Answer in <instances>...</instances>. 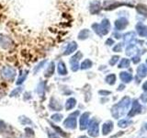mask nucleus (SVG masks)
I'll return each instance as SVG.
<instances>
[{"label":"nucleus","mask_w":147,"mask_h":138,"mask_svg":"<svg viewBox=\"0 0 147 138\" xmlns=\"http://www.w3.org/2000/svg\"><path fill=\"white\" fill-rule=\"evenodd\" d=\"M106 43H107L108 45H112V44H114V41L112 40V39H108L107 40V41H106Z\"/></svg>","instance_id":"obj_32"},{"label":"nucleus","mask_w":147,"mask_h":138,"mask_svg":"<svg viewBox=\"0 0 147 138\" xmlns=\"http://www.w3.org/2000/svg\"><path fill=\"white\" fill-rule=\"evenodd\" d=\"M82 57H83V53L80 52V51H78V52H76L71 57L70 64H78V62L80 61V59H82Z\"/></svg>","instance_id":"obj_17"},{"label":"nucleus","mask_w":147,"mask_h":138,"mask_svg":"<svg viewBox=\"0 0 147 138\" xmlns=\"http://www.w3.org/2000/svg\"><path fill=\"white\" fill-rule=\"evenodd\" d=\"M76 105V99H69L67 100V103H66V109H72L75 107Z\"/></svg>","instance_id":"obj_28"},{"label":"nucleus","mask_w":147,"mask_h":138,"mask_svg":"<svg viewBox=\"0 0 147 138\" xmlns=\"http://www.w3.org/2000/svg\"><path fill=\"white\" fill-rule=\"evenodd\" d=\"M130 103H131L130 98H129V97H124V98L114 107L115 110H113V116H115L116 118L121 116L124 112V110L128 109V107L130 106Z\"/></svg>","instance_id":"obj_2"},{"label":"nucleus","mask_w":147,"mask_h":138,"mask_svg":"<svg viewBox=\"0 0 147 138\" xmlns=\"http://www.w3.org/2000/svg\"><path fill=\"white\" fill-rule=\"evenodd\" d=\"M46 63H47V60H42V61H40V62L35 66V68H34V72L37 73L38 71H40V69L45 66V64H46Z\"/></svg>","instance_id":"obj_27"},{"label":"nucleus","mask_w":147,"mask_h":138,"mask_svg":"<svg viewBox=\"0 0 147 138\" xmlns=\"http://www.w3.org/2000/svg\"><path fill=\"white\" fill-rule=\"evenodd\" d=\"M57 71H58L59 75H61V76L67 75V68H66V66L63 61H59V63L57 64Z\"/></svg>","instance_id":"obj_11"},{"label":"nucleus","mask_w":147,"mask_h":138,"mask_svg":"<svg viewBox=\"0 0 147 138\" xmlns=\"http://www.w3.org/2000/svg\"><path fill=\"white\" fill-rule=\"evenodd\" d=\"M99 94H101V95H109V94H110V92H109V91L101 90V91H99Z\"/></svg>","instance_id":"obj_34"},{"label":"nucleus","mask_w":147,"mask_h":138,"mask_svg":"<svg viewBox=\"0 0 147 138\" xmlns=\"http://www.w3.org/2000/svg\"><path fill=\"white\" fill-rule=\"evenodd\" d=\"M92 64H93V63H92V61L90 59H86L84 60V61L82 62L81 66H80V68L83 69V70H86V69H89Z\"/></svg>","instance_id":"obj_19"},{"label":"nucleus","mask_w":147,"mask_h":138,"mask_svg":"<svg viewBox=\"0 0 147 138\" xmlns=\"http://www.w3.org/2000/svg\"><path fill=\"white\" fill-rule=\"evenodd\" d=\"M113 51L116 53H121L122 51V43H118V44L115 45L114 48H113Z\"/></svg>","instance_id":"obj_30"},{"label":"nucleus","mask_w":147,"mask_h":138,"mask_svg":"<svg viewBox=\"0 0 147 138\" xmlns=\"http://www.w3.org/2000/svg\"><path fill=\"white\" fill-rule=\"evenodd\" d=\"M87 116H88V113H85L84 115L82 116V118H81V128L82 129H84V128H86V125H87Z\"/></svg>","instance_id":"obj_26"},{"label":"nucleus","mask_w":147,"mask_h":138,"mask_svg":"<svg viewBox=\"0 0 147 138\" xmlns=\"http://www.w3.org/2000/svg\"><path fill=\"white\" fill-rule=\"evenodd\" d=\"M119 57L118 56V55H116V56H113L111 59L109 60V64H110V66H114V64L119 61Z\"/></svg>","instance_id":"obj_31"},{"label":"nucleus","mask_w":147,"mask_h":138,"mask_svg":"<svg viewBox=\"0 0 147 138\" xmlns=\"http://www.w3.org/2000/svg\"><path fill=\"white\" fill-rule=\"evenodd\" d=\"M136 30H137V33L139 34V36L141 37L147 36V27L144 26L142 22H139L136 25Z\"/></svg>","instance_id":"obj_9"},{"label":"nucleus","mask_w":147,"mask_h":138,"mask_svg":"<svg viewBox=\"0 0 147 138\" xmlns=\"http://www.w3.org/2000/svg\"><path fill=\"white\" fill-rule=\"evenodd\" d=\"M122 5H126V4H122V3L115 2V1H108V2H105L104 8L106 9V10H111V9L117 8L119 6H122Z\"/></svg>","instance_id":"obj_10"},{"label":"nucleus","mask_w":147,"mask_h":138,"mask_svg":"<svg viewBox=\"0 0 147 138\" xmlns=\"http://www.w3.org/2000/svg\"><path fill=\"white\" fill-rule=\"evenodd\" d=\"M101 10V4L99 1H93L90 3V6H89V11L91 14H98Z\"/></svg>","instance_id":"obj_7"},{"label":"nucleus","mask_w":147,"mask_h":138,"mask_svg":"<svg viewBox=\"0 0 147 138\" xmlns=\"http://www.w3.org/2000/svg\"><path fill=\"white\" fill-rule=\"evenodd\" d=\"M77 47L78 45L76 41H71V43H69L66 46L65 50L63 51V55H70L72 53H74L77 50Z\"/></svg>","instance_id":"obj_6"},{"label":"nucleus","mask_w":147,"mask_h":138,"mask_svg":"<svg viewBox=\"0 0 147 138\" xmlns=\"http://www.w3.org/2000/svg\"><path fill=\"white\" fill-rule=\"evenodd\" d=\"M89 135L92 136H98V123L96 122H92L90 125V129H89Z\"/></svg>","instance_id":"obj_16"},{"label":"nucleus","mask_w":147,"mask_h":138,"mask_svg":"<svg viewBox=\"0 0 147 138\" xmlns=\"http://www.w3.org/2000/svg\"><path fill=\"white\" fill-rule=\"evenodd\" d=\"M137 11L139 14H141V15H144V16H147V7H144V5H138L137 7Z\"/></svg>","instance_id":"obj_22"},{"label":"nucleus","mask_w":147,"mask_h":138,"mask_svg":"<svg viewBox=\"0 0 147 138\" xmlns=\"http://www.w3.org/2000/svg\"><path fill=\"white\" fill-rule=\"evenodd\" d=\"M92 29L94 30V31L96 34L99 36L107 35L109 33V31L110 30V23L108 18H104V20L100 22V24L95 23L92 25Z\"/></svg>","instance_id":"obj_1"},{"label":"nucleus","mask_w":147,"mask_h":138,"mask_svg":"<svg viewBox=\"0 0 147 138\" xmlns=\"http://www.w3.org/2000/svg\"><path fill=\"white\" fill-rule=\"evenodd\" d=\"M15 43H14L13 39L11 37H9L6 34H2L0 33V47L4 50H11Z\"/></svg>","instance_id":"obj_3"},{"label":"nucleus","mask_w":147,"mask_h":138,"mask_svg":"<svg viewBox=\"0 0 147 138\" xmlns=\"http://www.w3.org/2000/svg\"><path fill=\"white\" fill-rule=\"evenodd\" d=\"M142 101H144V102H146L147 101V94H144L142 96Z\"/></svg>","instance_id":"obj_35"},{"label":"nucleus","mask_w":147,"mask_h":138,"mask_svg":"<svg viewBox=\"0 0 147 138\" xmlns=\"http://www.w3.org/2000/svg\"><path fill=\"white\" fill-rule=\"evenodd\" d=\"M132 59H133L132 61H133V63H134V64H137V63L140 62V57L139 56H135V57H133Z\"/></svg>","instance_id":"obj_33"},{"label":"nucleus","mask_w":147,"mask_h":138,"mask_svg":"<svg viewBox=\"0 0 147 138\" xmlns=\"http://www.w3.org/2000/svg\"><path fill=\"white\" fill-rule=\"evenodd\" d=\"M112 128H113V123L111 122H108L103 125L102 132H103L104 135H107L108 133H109L110 131L112 130Z\"/></svg>","instance_id":"obj_20"},{"label":"nucleus","mask_w":147,"mask_h":138,"mask_svg":"<svg viewBox=\"0 0 147 138\" xmlns=\"http://www.w3.org/2000/svg\"><path fill=\"white\" fill-rule=\"evenodd\" d=\"M131 122L128 121V120H121V121L119 122V127H127L128 125H130Z\"/></svg>","instance_id":"obj_29"},{"label":"nucleus","mask_w":147,"mask_h":138,"mask_svg":"<svg viewBox=\"0 0 147 138\" xmlns=\"http://www.w3.org/2000/svg\"><path fill=\"white\" fill-rule=\"evenodd\" d=\"M146 63H147V60H146Z\"/></svg>","instance_id":"obj_37"},{"label":"nucleus","mask_w":147,"mask_h":138,"mask_svg":"<svg viewBox=\"0 0 147 138\" xmlns=\"http://www.w3.org/2000/svg\"><path fill=\"white\" fill-rule=\"evenodd\" d=\"M16 75H17V70L10 66H4L1 70V76L4 78V79L12 80Z\"/></svg>","instance_id":"obj_4"},{"label":"nucleus","mask_w":147,"mask_h":138,"mask_svg":"<svg viewBox=\"0 0 147 138\" xmlns=\"http://www.w3.org/2000/svg\"><path fill=\"white\" fill-rule=\"evenodd\" d=\"M135 39V33L134 32H128V33H126L125 35L123 36V40H124V43H131V41Z\"/></svg>","instance_id":"obj_15"},{"label":"nucleus","mask_w":147,"mask_h":138,"mask_svg":"<svg viewBox=\"0 0 147 138\" xmlns=\"http://www.w3.org/2000/svg\"><path fill=\"white\" fill-rule=\"evenodd\" d=\"M89 36H90V30H87V29H84V30H81L79 31V33H78V35H77V38L80 41H84V40L88 38Z\"/></svg>","instance_id":"obj_13"},{"label":"nucleus","mask_w":147,"mask_h":138,"mask_svg":"<svg viewBox=\"0 0 147 138\" xmlns=\"http://www.w3.org/2000/svg\"><path fill=\"white\" fill-rule=\"evenodd\" d=\"M129 66H130V60L127 58H122L121 63L119 64V68H127Z\"/></svg>","instance_id":"obj_25"},{"label":"nucleus","mask_w":147,"mask_h":138,"mask_svg":"<svg viewBox=\"0 0 147 138\" xmlns=\"http://www.w3.org/2000/svg\"><path fill=\"white\" fill-rule=\"evenodd\" d=\"M138 51L137 47H136V45L135 44H133V43H130V45L127 47V50H126V53L128 55H132L133 53H135L136 52Z\"/></svg>","instance_id":"obj_21"},{"label":"nucleus","mask_w":147,"mask_h":138,"mask_svg":"<svg viewBox=\"0 0 147 138\" xmlns=\"http://www.w3.org/2000/svg\"><path fill=\"white\" fill-rule=\"evenodd\" d=\"M28 73H29V71H28V70H25V71H22V72L20 74V76H18V78L17 84H21V83L26 79V77H27V76H28Z\"/></svg>","instance_id":"obj_23"},{"label":"nucleus","mask_w":147,"mask_h":138,"mask_svg":"<svg viewBox=\"0 0 147 138\" xmlns=\"http://www.w3.org/2000/svg\"><path fill=\"white\" fill-rule=\"evenodd\" d=\"M106 82L109 83V85H114L116 82V76L114 74H110V75L106 76Z\"/></svg>","instance_id":"obj_24"},{"label":"nucleus","mask_w":147,"mask_h":138,"mask_svg":"<svg viewBox=\"0 0 147 138\" xmlns=\"http://www.w3.org/2000/svg\"><path fill=\"white\" fill-rule=\"evenodd\" d=\"M147 74V68L144 64H140L139 66L137 67V75L140 77H144Z\"/></svg>","instance_id":"obj_18"},{"label":"nucleus","mask_w":147,"mask_h":138,"mask_svg":"<svg viewBox=\"0 0 147 138\" xmlns=\"http://www.w3.org/2000/svg\"><path fill=\"white\" fill-rule=\"evenodd\" d=\"M128 24H129V21H128L127 18H119V20H117L116 21H115L114 26H115V29H116L117 30H122L128 26Z\"/></svg>","instance_id":"obj_5"},{"label":"nucleus","mask_w":147,"mask_h":138,"mask_svg":"<svg viewBox=\"0 0 147 138\" xmlns=\"http://www.w3.org/2000/svg\"><path fill=\"white\" fill-rule=\"evenodd\" d=\"M119 77H121V79L122 82L124 83H129L132 80V76L131 74L130 73H127V72H121L119 74Z\"/></svg>","instance_id":"obj_14"},{"label":"nucleus","mask_w":147,"mask_h":138,"mask_svg":"<svg viewBox=\"0 0 147 138\" xmlns=\"http://www.w3.org/2000/svg\"><path fill=\"white\" fill-rule=\"evenodd\" d=\"M54 70H55V64H54V62H50V64H48V66H47V68H46V70H45L44 76L46 77L52 76L54 74Z\"/></svg>","instance_id":"obj_12"},{"label":"nucleus","mask_w":147,"mask_h":138,"mask_svg":"<svg viewBox=\"0 0 147 138\" xmlns=\"http://www.w3.org/2000/svg\"><path fill=\"white\" fill-rule=\"evenodd\" d=\"M142 89H144V90H145V91H147V81L144 83V85H142Z\"/></svg>","instance_id":"obj_36"},{"label":"nucleus","mask_w":147,"mask_h":138,"mask_svg":"<svg viewBox=\"0 0 147 138\" xmlns=\"http://www.w3.org/2000/svg\"><path fill=\"white\" fill-rule=\"evenodd\" d=\"M141 110H142V107H141L140 103L138 102L137 100H134V101H133L132 107H131V109L130 110V112H129V116H130V117L134 116V115H136L137 113H139L141 112Z\"/></svg>","instance_id":"obj_8"}]
</instances>
